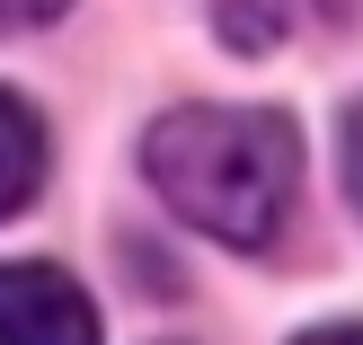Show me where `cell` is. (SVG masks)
<instances>
[{"label": "cell", "instance_id": "6da1fadb", "mask_svg": "<svg viewBox=\"0 0 363 345\" xmlns=\"http://www.w3.org/2000/svg\"><path fill=\"white\" fill-rule=\"evenodd\" d=\"M142 177L186 230L266 248L301 195V124L284 106H169L142 133Z\"/></svg>", "mask_w": 363, "mask_h": 345}, {"label": "cell", "instance_id": "7a4b0ae2", "mask_svg": "<svg viewBox=\"0 0 363 345\" xmlns=\"http://www.w3.org/2000/svg\"><path fill=\"white\" fill-rule=\"evenodd\" d=\"M0 345H98L89 293L45 257L0 266Z\"/></svg>", "mask_w": 363, "mask_h": 345}, {"label": "cell", "instance_id": "3957f363", "mask_svg": "<svg viewBox=\"0 0 363 345\" xmlns=\"http://www.w3.org/2000/svg\"><path fill=\"white\" fill-rule=\"evenodd\" d=\"M45 169H53L45 115H35L18 89H0V222H18V213L45 195Z\"/></svg>", "mask_w": 363, "mask_h": 345}, {"label": "cell", "instance_id": "277c9868", "mask_svg": "<svg viewBox=\"0 0 363 345\" xmlns=\"http://www.w3.org/2000/svg\"><path fill=\"white\" fill-rule=\"evenodd\" d=\"M275 35H284V9H275V0H222V45L266 53Z\"/></svg>", "mask_w": 363, "mask_h": 345}, {"label": "cell", "instance_id": "5b68a950", "mask_svg": "<svg viewBox=\"0 0 363 345\" xmlns=\"http://www.w3.org/2000/svg\"><path fill=\"white\" fill-rule=\"evenodd\" d=\"M71 0H0V35H27V27H53Z\"/></svg>", "mask_w": 363, "mask_h": 345}, {"label": "cell", "instance_id": "8992f818", "mask_svg": "<svg viewBox=\"0 0 363 345\" xmlns=\"http://www.w3.org/2000/svg\"><path fill=\"white\" fill-rule=\"evenodd\" d=\"M293 345H363V328H354V319H328V328H301Z\"/></svg>", "mask_w": 363, "mask_h": 345}]
</instances>
